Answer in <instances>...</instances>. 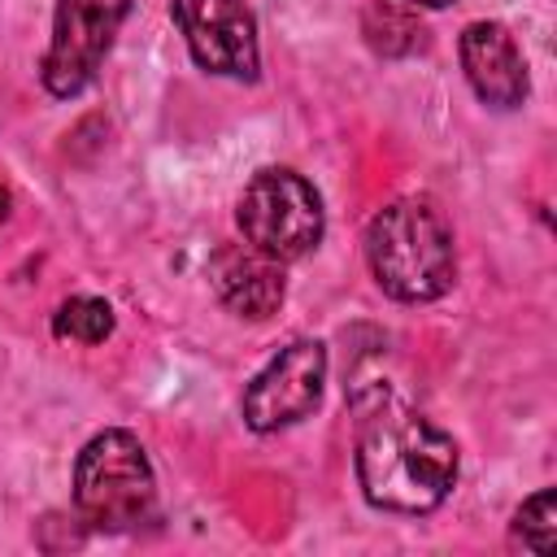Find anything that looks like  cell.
<instances>
[{
	"label": "cell",
	"mask_w": 557,
	"mask_h": 557,
	"mask_svg": "<svg viewBox=\"0 0 557 557\" xmlns=\"http://www.w3.org/2000/svg\"><path fill=\"white\" fill-rule=\"evenodd\" d=\"M357 483L374 509L431 513L457 483V444L418 409L379 396L361 418Z\"/></svg>",
	"instance_id": "obj_1"
},
{
	"label": "cell",
	"mask_w": 557,
	"mask_h": 557,
	"mask_svg": "<svg viewBox=\"0 0 557 557\" xmlns=\"http://www.w3.org/2000/svg\"><path fill=\"white\" fill-rule=\"evenodd\" d=\"M366 261L392 300H440L457 278L453 226L444 209L426 196H400L383 205L366 226Z\"/></svg>",
	"instance_id": "obj_2"
},
{
	"label": "cell",
	"mask_w": 557,
	"mask_h": 557,
	"mask_svg": "<svg viewBox=\"0 0 557 557\" xmlns=\"http://www.w3.org/2000/svg\"><path fill=\"white\" fill-rule=\"evenodd\" d=\"M74 505L96 531H131L152 518L157 479L144 444L131 431L109 426L83 444L74 461Z\"/></svg>",
	"instance_id": "obj_3"
},
{
	"label": "cell",
	"mask_w": 557,
	"mask_h": 557,
	"mask_svg": "<svg viewBox=\"0 0 557 557\" xmlns=\"http://www.w3.org/2000/svg\"><path fill=\"white\" fill-rule=\"evenodd\" d=\"M239 231L244 244L274 261H300L322 239V200L313 183H305L296 170H257L239 196Z\"/></svg>",
	"instance_id": "obj_4"
},
{
	"label": "cell",
	"mask_w": 557,
	"mask_h": 557,
	"mask_svg": "<svg viewBox=\"0 0 557 557\" xmlns=\"http://www.w3.org/2000/svg\"><path fill=\"white\" fill-rule=\"evenodd\" d=\"M126 13H131V0H57L52 44L39 65L44 87L52 96H78L96 78L100 61L109 57Z\"/></svg>",
	"instance_id": "obj_5"
},
{
	"label": "cell",
	"mask_w": 557,
	"mask_h": 557,
	"mask_svg": "<svg viewBox=\"0 0 557 557\" xmlns=\"http://www.w3.org/2000/svg\"><path fill=\"white\" fill-rule=\"evenodd\" d=\"M322 383H326V344L322 339H292L244 387V422L261 435L292 426L318 409Z\"/></svg>",
	"instance_id": "obj_6"
},
{
	"label": "cell",
	"mask_w": 557,
	"mask_h": 557,
	"mask_svg": "<svg viewBox=\"0 0 557 557\" xmlns=\"http://www.w3.org/2000/svg\"><path fill=\"white\" fill-rule=\"evenodd\" d=\"M170 13L183 26L200 70L244 83L257 78V22L244 9V0H174Z\"/></svg>",
	"instance_id": "obj_7"
},
{
	"label": "cell",
	"mask_w": 557,
	"mask_h": 557,
	"mask_svg": "<svg viewBox=\"0 0 557 557\" xmlns=\"http://www.w3.org/2000/svg\"><path fill=\"white\" fill-rule=\"evenodd\" d=\"M461 65L474 96L492 109H518L531 91L527 61L500 22H470L461 30Z\"/></svg>",
	"instance_id": "obj_8"
},
{
	"label": "cell",
	"mask_w": 557,
	"mask_h": 557,
	"mask_svg": "<svg viewBox=\"0 0 557 557\" xmlns=\"http://www.w3.org/2000/svg\"><path fill=\"white\" fill-rule=\"evenodd\" d=\"M209 283L218 300L248 322H265L283 305V261L257 252L252 244H226L209 261Z\"/></svg>",
	"instance_id": "obj_9"
},
{
	"label": "cell",
	"mask_w": 557,
	"mask_h": 557,
	"mask_svg": "<svg viewBox=\"0 0 557 557\" xmlns=\"http://www.w3.org/2000/svg\"><path fill=\"white\" fill-rule=\"evenodd\" d=\"M52 331L61 339H74V344H104L113 335V309L100 296H70L57 309Z\"/></svg>",
	"instance_id": "obj_10"
},
{
	"label": "cell",
	"mask_w": 557,
	"mask_h": 557,
	"mask_svg": "<svg viewBox=\"0 0 557 557\" xmlns=\"http://www.w3.org/2000/svg\"><path fill=\"white\" fill-rule=\"evenodd\" d=\"M509 540L513 548H527V553H553V540H557V492L553 487L522 500V509L513 513Z\"/></svg>",
	"instance_id": "obj_11"
},
{
	"label": "cell",
	"mask_w": 557,
	"mask_h": 557,
	"mask_svg": "<svg viewBox=\"0 0 557 557\" xmlns=\"http://www.w3.org/2000/svg\"><path fill=\"white\" fill-rule=\"evenodd\" d=\"M405 4H413V9H444V4H453V0H405Z\"/></svg>",
	"instance_id": "obj_12"
},
{
	"label": "cell",
	"mask_w": 557,
	"mask_h": 557,
	"mask_svg": "<svg viewBox=\"0 0 557 557\" xmlns=\"http://www.w3.org/2000/svg\"><path fill=\"white\" fill-rule=\"evenodd\" d=\"M4 218H9V191L0 187V222H4Z\"/></svg>",
	"instance_id": "obj_13"
}]
</instances>
